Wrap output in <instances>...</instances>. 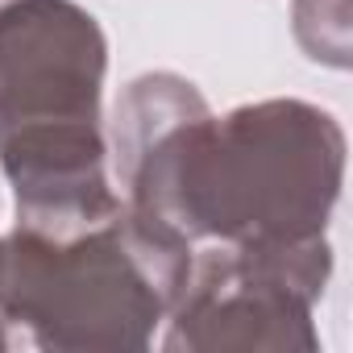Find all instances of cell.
I'll return each mask as SVG.
<instances>
[{
  "mask_svg": "<svg viewBox=\"0 0 353 353\" xmlns=\"http://www.w3.org/2000/svg\"><path fill=\"white\" fill-rule=\"evenodd\" d=\"M104 42L67 0L0 9V158L26 225L67 233L117 212L100 170Z\"/></svg>",
  "mask_w": 353,
  "mask_h": 353,
  "instance_id": "2",
  "label": "cell"
},
{
  "mask_svg": "<svg viewBox=\"0 0 353 353\" xmlns=\"http://www.w3.org/2000/svg\"><path fill=\"white\" fill-rule=\"evenodd\" d=\"M129 179L137 212L174 233H221L245 245L320 237L341 183V129L307 104H258L200 117L145 141Z\"/></svg>",
  "mask_w": 353,
  "mask_h": 353,
  "instance_id": "1",
  "label": "cell"
}]
</instances>
